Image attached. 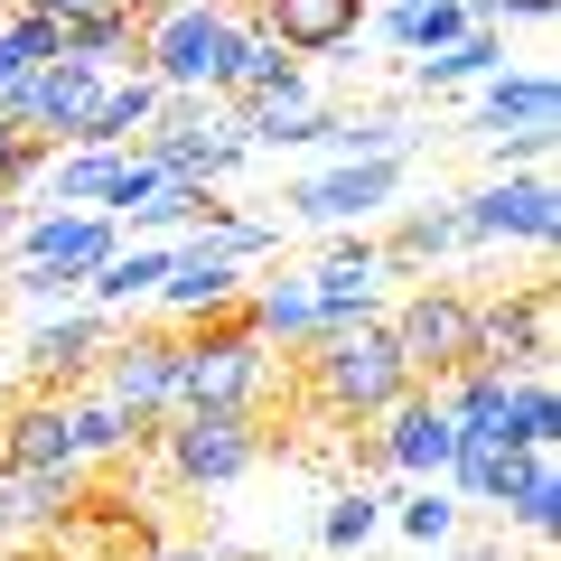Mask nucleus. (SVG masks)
<instances>
[{
	"mask_svg": "<svg viewBox=\"0 0 561 561\" xmlns=\"http://www.w3.org/2000/svg\"><path fill=\"white\" fill-rule=\"evenodd\" d=\"M243 319H253V337H262V346H280V356H300L309 337H328V319H319V290H309V272H290V280H262V290H243Z\"/></svg>",
	"mask_w": 561,
	"mask_h": 561,
	"instance_id": "aec40b11",
	"label": "nucleus"
},
{
	"mask_svg": "<svg viewBox=\"0 0 561 561\" xmlns=\"http://www.w3.org/2000/svg\"><path fill=\"white\" fill-rule=\"evenodd\" d=\"M0 20H10V0H0Z\"/></svg>",
	"mask_w": 561,
	"mask_h": 561,
	"instance_id": "c03bdc74",
	"label": "nucleus"
},
{
	"mask_svg": "<svg viewBox=\"0 0 561 561\" xmlns=\"http://www.w3.org/2000/svg\"><path fill=\"white\" fill-rule=\"evenodd\" d=\"M552 225H561L552 179H486L478 197H459L468 243H552Z\"/></svg>",
	"mask_w": 561,
	"mask_h": 561,
	"instance_id": "1a4fd4ad",
	"label": "nucleus"
},
{
	"mask_svg": "<svg viewBox=\"0 0 561 561\" xmlns=\"http://www.w3.org/2000/svg\"><path fill=\"white\" fill-rule=\"evenodd\" d=\"M272 383V346L253 337L243 309L179 328V412H253Z\"/></svg>",
	"mask_w": 561,
	"mask_h": 561,
	"instance_id": "7ed1b4c3",
	"label": "nucleus"
},
{
	"mask_svg": "<svg viewBox=\"0 0 561 561\" xmlns=\"http://www.w3.org/2000/svg\"><path fill=\"white\" fill-rule=\"evenodd\" d=\"M113 169H122V150H76V160H57V179H47V206H103Z\"/></svg>",
	"mask_w": 561,
	"mask_h": 561,
	"instance_id": "c756f323",
	"label": "nucleus"
},
{
	"mask_svg": "<svg viewBox=\"0 0 561 561\" xmlns=\"http://www.w3.org/2000/svg\"><path fill=\"white\" fill-rule=\"evenodd\" d=\"M524 440H561V402H552V375H515V449Z\"/></svg>",
	"mask_w": 561,
	"mask_h": 561,
	"instance_id": "f704fd0d",
	"label": "nucleus"
},
{
	"mask_svg": "<svg viewBox=\"0 0 561 561\" xmlns=\"http://www.w3.org/2000/svg\"><path fill=\"white\" fill-rule=\"evenodd\" d=\"M468 28H505V20H552L561 0H459Z\"/></svg>",
	"mask_w": 561,
	"mask_h": 561,
	"instance_id": "e433bc0d",
	"label": "nucleus"
},
{
	"mask_svg": "<svg viewBox=\"0 0 561 561\" xmlns=\"http://www.w3.org/2000/svg\"><path fill=\"white\" fill-rule=\"evenodd\" d=\"M243 10L234 0H150L140 10V76L160 94H225Z\"/></svg>",
	"mask_w": 561,
	"mask_h": 561,
	"instance_id": "f257e3e1",
	"label": "nucleus"
},
{
	"mask_svg": "<svg viewBox=\"0 0 561 561\" xmlns=\"http://www.w3.org/2000/svg\"><path fill=\"white\" fill-rule=\"evenodd\" d=\"M103 84H113L103 66H38V76L20 84L10 113H20L47 150H57V140H76V150H84V131H94V113H103Z\"/></svg>",
	"mask_w": 561,
	"mask_h": 561,
	"instance_id": "9d476101",
	"label": "nucleus"
},
{
	"mask_svg": "<svg viewBox=\"0 0 561 561\" xmlns=\"http://www.w3.org/2000/svg\"><path fill=\"white\" fill-rule=\"evenodd\" d=\"M103 337H113V309H47L38 328H28V383L38 393H76L84 375H94V356H103Z\"/></svg>",
	"mask_w": 561,
	"mask_h": 561,
	"instance_id": "9b49d317",
	"label": "nucleus"
},
{
	"mask_svg": "<svg viewBox=\"0 0 561 561\" xmlns=\"http://www.w3.org/2000/svg\"><path fill=\"white\" fill-rule=\"evenodd\" d=\"M496 515L515 524V534H552L561 524V440H524L515 449V478H505Z\"/></svg>",
	"mask_w": 561,
	"mask_h": 561,
	"instance_id": "412c9836",
	"label": "nucleus"
},
{
	"mask_svg": "<svg viewBox=\"0 0 561 561\" xmlns=\"http://www.w3.org/2000/svg\"><path fill=\"white\" fill-rule=\"evenodd\" d=\"M383 337L412 365V383H449L478 356V300H468V290H412V300L383 319Z\"/></svg>",
	"mask_w": 561,
	"mask_h": 561,
	"instance_id": "423d86ee",
	"label": "nucleus"
},
{
	"mask_svg": "<svg viewBox=\"0 0 561 561\" xmlns=\"http://www.w3.org/2000/svg\"><path fill=\"white\" fill-rule=\"evenodd\" d=\"M28 10H47V20H103V10H140V0H28Z\"/></svg>",
	"mask_w": 561,
	"mask_h": 561,
	"instance_id": "58836bf2",
	"label": "nucleus"
},
{
	"mask_svg": "<svg viewBox=\"0 0 561 561\" xmlns=\"http://www.w3.org/2000/svg\"><path fill=\"white\" fill-rule=\"evenodd\" d=\"M66 421H76V468H84V459H122L131 440H150V431H140L131 412H113L94 383H76V393H66Z\"/></svg>",
	"mask_w": 561,
	"mask_h": 561,
	"instance_id": "393cba45",
	"label": "nucleus"
},
{
	"mask_svg": "<svg viewBox=\"0 0 561 561\" xmlns=\"http://www.w3.org/2000/svg\"><path fill=\"white\" fill-rule=\"evenodd\" d=\"M150 300L169 309V319H225V309H243V262H216L197 253V243H179V262H169V280L150 290Z\"/></svg>",
	"mask_w": 561,
	"mask_h": 561,
	"instance_id": "6ab92c4d",
	"label": "nucleus"
},
{
	"mask_svg": "<svg viewBox=\"0 0 561 561\" xmlns=\"http://www.w3.org/2000/svg\"><path fill=\"white\" fill-rule=\"evenodd\" d=\"M160 561H206V552H160Z\"/></svg>",
	"mask_w": 561,
	"mask_h": 561,
	"instance_id": "79ce46f5",
	"label": "nucleus"
},
{
	"mask_svg": "<svg viewBox=\"0 0 561 561\" xmlns=\"http://www.w3.org/2000/svg\"><path fill=\"white\" fill-rule=\"evenodd\" d=\"M280 76H300V57H280V47L262 38L253 20H243V38H234V76H225V94H234V103H243V94H272Z\"/></svg>",
	"mask_w": 561,
	"mask_h": 561,
	"instance_id": "c85d7f7f",
	"label": "nucleus"
},
{
	"mask_svg": "<svg viewBox=\"0 0 561 561\" xmlns=\"http://www.w3.org/2000/svg\"><path fill=\"white\" fill-rule=\"evenodd\" d=\"M309 290H319V319H328V328L383 319V253H375L365 234H337V243H328V262L309 272Z\"/></svg>",
	"mask_w": 561,
	"mask_h": 561,
	"instance_id": "2eb2a0df",
	"label": "nucleus"
},
{
	"mask_svg": "<svg viewBox=\"0 0 561 561\" xmlns=\"http://www.w3.org/2000/svg\"><path fill=\"white\" fill-rule=\"evenodd\" d=\"M375 524H383V496H375V486H346V496L328 505V524H319V534H328V552H356V542L375 534Z\"/></svg>",
	"mask_w": 561,
	"mask_h": 561,
	"instance_id": "72a5a7b5",
	"label": "nucleus"
},
{
	"mask_svg": "<svg viewBox=\"0 0 561 561\" xmlns=\"http://www.w3.org/2000/svg\"><path fill=\"white\" fill-rule=\"evenodd\" d=\"M478 131H561V76L552 66H505L478 84Z\"/></svg>",
	"mask_w": 561,
	"mask_h": 561,
	"instance_id": "a211bd4d",
	"label": "nucleus"
},
{
	"mask_svg": "<svg viewBox=\"0 0 561 561\" xmlns=\"http://www.w3.org/2000/svg\"><path fill=\"white\" fill-rule=\"evenodd\" d=\"M383 468H393V478H412V486H431V478H449V412H440V393H431V383H412V393L393 402V412H383Z\"/></svg>",
	"mask_w": 561,
	"mask_h": 561,
	"instance_id": "4468645a",
	"label": "nucleus"
},
{
	"mask_svg": "<svg viewBox=\"0 0 561 561\" xmlns=\"http://www.w3.org/2000/svg\"><path fill=\"white\" fill-rule=\"evenodd\" d=\"M552 346H561V300L552 280H515L496 300H478V356L486 375H552Z\"/></svg>",
	"mask_w": 561,
	"mask_h": 561,
	"instance_id": "39448f33",
	"label": "nucleus"
},
{
	"mask_svg": "<svg viewBox=\"0 0 561 561\" xmlns=\"http://www.w3.org/2000/svg\"><path fill=\"white\" fill-rule=\"evenodd\" d=\"M300 375H309V402L328 421H383L402 393H412V365L393 356L383 319H356V328H328V337L300 346Z\"/></svg>",
	"mask_w": 561,
	"mask_h": 561,
	"instance_id": "f03ea898",
	"label": "nucleus"
},
{
	"mask_svg": "<svg viewBox=\"0 0 561 561\" xmlns=\"http://www.w3.org/2000/svg\"><path fill=\"white\" fill-rule=\"evenodd\" d=\"M468 28V10L459 0H393V10H383V38L393 47H412V57H440L449 38H459Z\"/></svg>",
	"mask_w": 561,
	"mask_h": 561,
	"instance_id": "bb28decb",
	"label": "nucleus"
},
{
	"mask_svg": "<svg viewBox=\"0 0 561 561\" xmlns=\"http://www.w3.org/2000/svg\"><path fill=\"white\" fill-rule=\"evenodd\" d=\"M459 206H431V216H402L393 225V243H375L383 253V272H393V262H440V253H459Z\"/></svg>",
	"mask_w": 561,
	"mask_h": 561,
	"instance_id": "cd10ccee",
	"label": "nucleus"
},
{
	"mask_svg": "<svg viewBox=\"0 0 561 561\" xmlns=\"http://www.w3.org/2000/svg\"><path fill=\"white\" fill-rule=\"evenodd\" d=\"M169 262H179V243H122L103 272H84V309H131V300H150L169 280Z\"/></svg>",
	"mask_w": 561,
	"mask_h": 561,
	"instance_id": "4be33fe9",
	"label": "nucleus"
},
{
	"mask_svg": "<svg viewBox=\"0 0 561 561\" xmlns=\"http://www.w3.org/2000/svg\"><path fill=\"white\" fill-rule=\"evenodd\" d=\"M10 234H20V253L28 262H47V272H103V262L122 253V225L113 216H94V206H28L20 225H10Z\"/></svg>",
	"mask_w": 561,
	"mask_h": 561,
	"instance_id": "6e6552de",
	"label": "nucleus"
},
{
	"mask_svg": "<svg viewBox=\"0 0 561 561\" xmlns=\"http://www.w3.org/2000/svg\"><path fill=\"white\" fill-rule=\"evenodd\" d=\"M393 524H402L412 542H449V534H459V496H449V486L431 478V486H412V496L393 505Z\"/></svg>",
	"mask_w": 561,
	"mask_h": 561,
	"instance_id": "7c9ffc66",
	"label": "nucleus"
},
{
	"mask_svg": "<svg viewBox=\"0 0 561 561\" xmlns=\"http://www.w3.org/2000/svg\"><path fill=\"white\" fill-rule=\"evenodd\" d=\"M10 225H20V206H10V197H0V243H10Z\"/></svg>",
	"mask_w": 561,
	"mask_h": 561,
	"instance_id": "a19ab883",
	"label": "nucleus"
},
{
	"mask_svg": "<svg viewBox=\"0 0 561 561\" xmlns=\"http://www.w3.org/2000/svg\"><path fill=\"white\" fill-rule=\"evenodd\" d=\"M505 76V28H459V38L440 47V57H421V94H449V84H486Z\"/></svg>",
	"mask_w": 561,
	"mask_h": 561,
	"instance_id": "5701e85b",
	"label": "nucleus"
},
{
	"mask_svg": "<svg viewBox=\"0 0 561 561\" xmlns=\"http://www.w3.org/2000/svg\"><path fill=\"white\" fill-rule=\"evenodd\" d=\"M150 113H160V84H150V76H113V84H103L94 131H84V150H122V140H140Z\"/></svg>",
	"mask_w": 561,
	"mask_h": 561,
	"instance_id": "a878e982",
	"label": "nucleus"
},
{
	"mask_svg": "<svg viewBox=\"0 0 561 561\" xmlns=\"http://www.w3.org/2000/svg\"><path fill=\"white\" fill-rule=\"evenodd\" d=\"M10 47H20L28 66H66V20H47V10H28V0H10Z\"/></svg>",
	"mask_w": 561,
	"mask_h": 561,
	"instance_id": "473e14b6",
	"label": "nucleus"
},
{
	"mask_svg": "<svg viewBox=\"0 0 561 561\" xmlns=\"http://www.w3.org/2000/svg\"><path fill=\"white\" fill-rule=\"evenodd\" d=\"M150 440H160V459H169L179 486H234L262 459L253 412H169V431H150Z\"/></svg>",
	"mask_w": 561,
	"mask_h": 561,
	"instance_id": "0eeeda50",
	"label": "nucleus"
},
{
	"mask_svg": "<svg viewBox=\"0 0 561 561\" xmlns=\"http://www.w3.org/2000/svg\"><path fill=\"white\" fill-rule=\"evenodd\" d=\"M0 468H76V421H66V393H38V383H28V393L0 412Z\"/></svg>",
	"mask_w": 561,
	"mask_h": 561,
	"instance_id": "f3484780",
	"label": "nucleus"
},
{
	"mask_svg": "<svg viewBox=\"0 0 561 561\" xmlns=\"http://www.w3.org/2000/svg\"><path fill=\"white\" fill-rule=\"evenodd\" d=\"M486 140H496V169H505V160H515V169H542L561 131H486Z\"/></svg>",
	"mask_w": 561,
	"mask_h": 561,
	"instance_id": "4c0bfd02",
	"label": "nucleus"
},
{
	"mask_svg": "<svg viewBox=\"0 0 561 561\" xmlns=\"http://www.w3.org/2000/svg\"><path fill=\"white\" fill-rule=\"evenodd\" d=\"M10 290H20V300H38V309H76V300H84V280H76V272H47V262H28Z\"/></svg>",
	"mask_w": 561,
	"mask_h": 561,
	"instance_id": "c9c22d12",
	"label": "nucleus"
},
{
	"mask_svg": "<svg viewBox=\"0 0 561 561\" xmlns=\"http://www.w3.org/2000/svg\"><path fill=\"white\" fill-rule=\"evenodd\" d=\"M38 169H47V140L28 131L20 113H0V197H20V187L38 179Z\"/></svg>",
	"mask_w": 561,
	"mask_h": 561,
	"instance_id": "2f4dec72",
	"label": "nucleus"
},
{
	"mask_svg": "<svg viewBox=\"0 0 561 561\" xmlns=\"http://www.w3.org/2000/svg\"><path fill=\"white\" fill-rule=\"evenodd\" d=\"M28 76H38V66H28L20 47H10V28H0V113H10V103H20V84H28Z\"/></svg>",
	"mask_w": 561,
	"mask_h": 561,
	"instance_id": "ea45409f",
	"label": "nucleus"
},
{
	"mask_svg": "<svg viewBox=\"0 0 561 561\" xmlns=\"http://www.w3.org/2000/svg\"><path fill=\"white\" fill-rule=\"evenodd\" d=\"M328 150H337V160H412L421 150V131L402 113H328Z\"/></svg>",
	"mask_w": 561,
	"mask_h": 561,
	"instance_id": "b1692460",
	"label": "nucleus"
},
{
	"mask_svg": "<svg viewBox=\"0 0 561 561\" xmlns=\"http://www.w3.org/2000/svg\"><path fill=\"white\" fill-rule=\"evenodd\" d=\"M84 383H94L113 412H131L140 431H160V421L179 412V328H131V337L113 328Z\"/></svg>",
	"mask_w": 561,
	"mask_h": 561,
	"instance_id": "20e7f679",
	"label": "nucleus"
},
{
	"mask_svg": "<svg viewBox=\"0 0 561 561\" xmlns=\"http://www.w3.org/2000/svg\"><path fill=\"white\" fill-rule=\"evenodd\" d=\"M440 412H449V440L459 449H515V375L468 365V375L440 383Z\"/></svg>",
	"mask_w": 561,
	"mask_h": 561,
	"instance_id": "dca6fc26",
	"label": "nucleus"
},
{
	"mask_svg": "<svg viewBox=\"0 0 561 561\" xmlns=\"http://www.w3.org/2000/svg\"><path fill=\"white\" fill-rule=\"evenodd\" d=\"M140 10H150V0H140Z\"/></svg>",
	"mask_w": 561,
	"mask_h": 561,
	"instance_id": "a18cd8bd",
	"label": "nucleus"
},
{
	"mask_svg": "<svg viewBox=\"0 0 561 561\" xmlns=\"http://www.w3.org/2000/svg\"><path fill=\"white\" fill-rule=\"evenodd\" d=\"M0 561H28V552H0Z\"/></svg>",
	"mask_w": 561,
	"mask_h": 561,
	"instance_id": "37998d69",
	"label": "nucleus"
},
{
	"mask_svg": "<svg viewBox=\"0 0 561 561\" xmlns=\"http://www.w3.org/2000/svg\"><path fill=\"white\" fill-rule=\"evenodd\" d=\"M393 187H402V160H337V169L290 187V216L300 225H365L375 206H393Z\"/></svg>",
	"mask_w": 561,
	"mask_h": 561,
	"instance_id": "ddd939ff",
	"label": "nucleus"
},
{
	"mask_svg": "<svg viewBox=\"0 0 561 561\" xmlns=\"http://www.w3.org/2000/svg\"><path fill=\"white\" fill-rule=\"evenodd\" d=\"M243 20H253L280 57H337V47H356L365 0H243Z\"/></svg>",
	"mask_w": 561,
	"mask_h": 561,
	"instance_id": "f8f14e48",
	"label": "nucleus"
}]
</instances>
